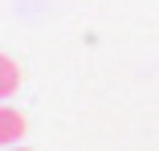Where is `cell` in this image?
I'll return each instance as SVG.
<instances>
[{"label": "cell", "mask_w": 159, "mask_h": 151, "mask_svg": "<svg viewBox=\"0 0 159 151\" xmlns=\"http://www.w3.org/2000/svg\"><path fill=\"white\" fill-rule=\"evenodd\" d=\"M16 90H20V66L12 62L8 53H0V102L12 98Z\"/></svg>", "instance_id": "2"}, {"label": "cell", "mask_w": 159, "mask_h": 151, "mask_svg": "<svg viewBox=\"0 0 159 151\" xmlns=\"http://www.w3.org/2000/svg\"><path fill=\"white\" fill-rule=\"evenodd\" d=\"M20 135H25V114L12 110V106H0V151H4V147H16Z\"/></svg>", "instance_id": "1"}, {"label": "cell", "mask_w": 159, "mask_h": 151, "mask_svg": "<svg viewBox=\"0 0 159 151\" xmlns=\"http://www.w3.org/2000/svg\"><path fill=\"white\" fill-rule=\"evenodd\" d=\"M4 151H25V147H4Z\"/></svg>", "instance_id": "3"}]
</instances>
